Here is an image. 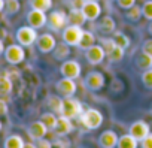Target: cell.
Here are the masks:
<instances>
[{
	"mask_svg": "<svg viewBox=\"0 0 152 148\" xmlns=\"http://www.w3.org/2000/svg\"><path fill=\"white\" fill-rule=\"evenodd\" d=\"M82 112H84V108H82V103L79 100H76L73 97L63 99V106H61L60 115L67 117L70 120H75V118H79L82 115Z\"/></svg>",
	"mask_w": 152,
	"mask_h": 148,
	"instance_id": "6da1fadb",
	"label": "cell"
},
{
	"mask_svg": "<svg viewBox=\"0 0 152 148\" xmlns=\"http://www.w3.org/2000/svg\"><path fill=\"white\" fill-rule=\"evenodd\" d=\"M79 118H81V123L84 124V127H87L88 130H96L103 123V115L99 109H87L82 112V115Z\"/></svg>",
	"mask_w": 152,
	"mask_h": 148,
	"instance_id": "7a4b0ae2",
	"label": "cell"
},
{
	"mask_svg": "<svg viewBox=\"0 0 152 148\" xmlns=\"http://www.w3.org/2000/svg\"><path fill=\"white\" fill-rule=\"evenodd\" d=\"M17 42L23 46H31L36 40H37V32L36 29H33L31 26H23L17 30Z\"/></svg>",
	"mask_w": 152,
	"mask_h": 148,
	"instance_id": "3957f363",
	"label": "cell"
},
{
	"mask_svg": "<svg viewBox=\"0 0 152 148\" xmlns=\"http://www.w3.org/2000/svg\"><path fill=\"white\" fill-rule=\"evenodd\" d=\"M5 58L9 64L12 66H17L20 63L24 61L26 58V51H24V46L20 45V43H12L9 46L5 48Z\"/></svg>",
	"mask_w": 152,
	"mask_h": 148,
	"instance_id": "277c9868",
	"label": "cell"
},
{
	"mask_svg": "<svg viewBox=\"0 0 152 148\" xmlns=\"http://www.w3.org/2000/svg\"><path fill=\"white\" fill-rule=\"evenodd\" d=\"M67 26H69V20L64 11H52L48 15V27L51 30L60 32V30H64Z\"/></svg>",
	"mask_w": 152,
	"mask_h": 148,
	"instance_id": "5b68a950",
	"label": "cell"
},
{
	"mask_svg": "<svg viewBox=\"0 0 152 148\" xmlns=\"http://www.w3.org/2000/svg\"><path fill=\"white\" fill-rule=\"evenodd\" d=\"M82 27L79 26H72L69 24L64 30H63V42H66L70 46H78L81 36H82Z\"/></svg>",
	"mask_w": 152,
	"mask_h": 148,
	"instance_id": "8992f818",
	"label": "cell"
},
{
	"mask_svg": "<svg viewBox=\"0 0 152 148\" xmlns=\"http://www.w3.org/2000/svg\"><path fill=\"white\" fill-rule=\"evenodd\" d=\"M60 73L64 78L78 80L81 77V64L76 60H64L60 66Z\"/></svg>",
	"mask_w": 152,
	"mask_h": 148,
	"instance_id": "52a82bcc",
	"label": "cell"
},
{
	"mask_svg": "<svg viewBox=\"0 0 152 148\" xmlns=\"http://www.w3.org/2000/svg\"><path fill=\"white\" fill-rule=\"evenodd\" d=\"M55 88H57L58 94H61L63 97H73L75 93H76V82L72 78L63 77V80H60L55 84Z\"/></svg>",
	"mask_w": 152,
	"mask_h": 148,
	"instance_id": "ba28073f",
	"label": "cell"
},
{
	"mask_svg": "<svg viewBox=\"0 0 152 148\" xmlns=\"http://www.w3.org/2000/svg\"><path fill=\"white\" fill-rule=\"evenodd\" d=\"M36 46H37V49L40 52L48 54V52H52L54 51V48L57 46V40H55V38L51 33H43V35H40L37 38Z\"/></svg>",
	"mask_w": 152,
	"mask_h": 148,
	"instance_id": "9c48e42d",
	"label": "cell"
},
{
	"mask_svg": "<svg viewBox=\"0 0 152 148\" xmlns=\"http://www.w3.org/2000/svg\"><path fill=\"white\" fill-rule=\"evenodd\" d=\"M149 133H151V126H149L146 121H143V120L134 121V123L130 126V135L134 136L139 142H142Z\"/></svg>",
	"mask_w": 152,
	"mask_h": 148,
	"instance_id": "30bf717a",
	"label": "cell"
},
{
	"mask_svg": "<svg viewBox=\"0 0 152 148\" xmlns=\"http://www.w3.org/2000/svg\"><path fill=\"white\" fill-rule=\"evenodd\" d=\"M85 85L91 91H99L104 87V77L102 72H90L85 77Z\"/></svg>",
	"mask_w": 152,
	"mask_h": 148,
	"instance_id": "8fae6325",
	"label": "cell"
},
{
	"mask_svg": "<svg viewBox=\"0 0 152 148\" xmlns=\"http://www.w3.org/2000/svg\"><path fill=\"white\" fill-rule=\"evenodd\" d=\"M82 12H84L87 21H96L102 15V6L97 0H87L82 8Z\"/></svg>",
	"mask_w": 152,
	"mask_h": 148,
	"instance_id": "7c38bea8",
	"label": "cell"
},
{
	"mask_svg": "<svg viewBox=\"0 0 152 148\" xmlns=\"http://www.w3.org/2000/svg\"><path fill=\"white\" fill-rule=\"evenodd\" d=\"M27 23L28 26H31L33 29H42L46 23H48V17L43 11H39V9H31L28 14H27Z\"/></svg>",
	"mask_w": 152,
	"mask_h": 148,
	"instance_id": "4fadbf2b",
	"label": "cell"
},
{
	"mask_svg": "<svg viewBox=\"0 0 152 148\" xmlns=\"http://www.w3.org/2000/svg\"><path fill=\"white\" fill-rule=\"evenodd\" d=\"M106 57V51L102 45H93L91 48L85 49V58L90 64H100Z\"/></svg>",
	"mask_w": 152,
	"mask_h": 148,
	"instance_id": "5bb4252c",
	"label": "cell"
},
{
	"mask_svg": "<svg viewBox=\"0 0 152 148\" xmlns=\"http://www.w3.org/2000/svg\"><path fill=\"white\" fill-rule=\"evenodd\" d=\"M46 132H48V127H46V124H45L42 120L31 123V124L28 126V129H27V133H28V136H30L33 141L42 139V138L46 135Z\"/></svg>",
	"mask_w": 152,
	"mask_h": 148,
	"instance_id": "9a60e30c",
	"label": "cell"
},
{
	"mask_svg": "<svg viewBox=\"0 0 152 148\" xmlns=\"http://www.w3.org/2000/svg\"><path fill=\"white\" fill-rule=\"evenodd\" d=\"M118 135L113 130H104L99 136V145L102 148H115L118 145Z\"/></svg>",
	"mask_w": 152,
	"mask_h": 148,
	"instance_id": "2e32d148",
	"label": "cell"
},
{
	"mask_svg": "<svg viewBox=\"0 0 152 148\" xmlns=\"http://www.w3.org/2000/svg\"><path fill=\"white\" fill-rule=\"evenodd\" d=\"M55 133L57 135H60V136H64V135H67V133H70L72 130H73V126H72V120L70 118H67V117H60L58 118V121H57V126H55Z\"/></svg>",
	"mask_w": 152,
	"mask_h": 148,
	"instance_id": "e0dca14e",
	"label": "cell"
},
{
	"mask_svg": "<svg viewBox=\"0 0 152 148\" xmlns=\"http://www.w3.org/2000/svg\"><path fill=\"white\" fill-rule=\"evenodd\" d=\"M67 20H69V24L79 26V27H82L85 24V21H87L82 9H70V12L67 14Z\"/></svg>",
	"mask_w": 152,
	"mask_h": 148,
	"instance_id": "ac0fdd59",
	"label": "cell"
},
{
	"mask_svg": "<svg viewBox=\"0 0 152 148\" xmlns=\"http://www.w3.org/2000/svg\"><path fill=\"white\" fill-rule=\"evenodd\" d=\"M97 27H99V30H100L103 35H112V33L115 32L116 24H115V20H113L112 17L106 15V17H103V18L99 21Z\"/></svg>",
	"mask_w": 152,
	"mask_h": 148,
	"instance_id": "d6986e66",
	"label": "cell"
},
{
	"mask_svg": "<svg viewBox=\"0 0 152 148\" xmlns=\"http://www.w3.org/2000/svg\"><path fill=\"white\" fill-rule=\"evenodd\" d=\"M12 91V80L9 78L8 72L0 73V96H8Z\"/></svg>",
	"mask_w": 152,
	"mask_h": 148,
	"instance_id": "ffe728a7",
	"label": "cell"
},
{
	"mask_svg": "<svg viewBox=\"0 0 152 148\" xmlns=\"http://www.w3.org/2000/svg\"><path fill=\"white\" fill-rule=\"evenodd\" d=\"M52 54H54V58L55 60H60V61L61 60H67L69 55H70V45H67L66 42H61V43H58L54 48Z\"/></svg>",
	"mask_w": 152,
	"mask_h": 148,
	"instance_id": "44dd1931",
	"label": "cell"
},
{
	"mask_svg": "<svg viewBox=\"0 0 152 148\" xmlns=\"http://www.w3.org/2000/svg\"><path fill=\"white\" fill-rule=\"evenodd\" d=\"M93 45H96V36L91 33V32H88V30H84L82 32V36H81V40H79V48L81 49H88V48H91Z\"/></svg>",
	"mask_w": 152,
	"mask_h": 148,
	"instance_id": "7402d4cb",
	"label": "cell"
},
{
	"mask_svg": "<svg viewBox=\"0 0 152 148\" xmlns=\"http://www.w3.org/2000/svg\"><path fill=\"white\" fill-rule=\"evenodd\" d=\"M137 139L134 136H131L130 133L119 136L118 139V148H137Z\"/></svg>",
	"mask_w": 152,
	"mask_h": 148,
	"instance_id": "603a6c76",
	"label": "cell"
},
{
	"mask_svg": "<svg viewBox=\"0 0 152 148\" xmlns=\"http://www.w3.org/2000/svg\"><path fill=\"white\" fill-rule=\"evenodd\" d=\"M26 142L23 141V138L20 135H11L5 139L3 148H24Z\"/></svg>",
	"mask_w": 152,
	"mask_h": 148,
	"instance_id": "cb8c5ba5",
	"label": "cell"
},
{
	"mask_svg": "<svg viewBox=\"0 0 152 148\" xmlns=\"http://www.w3.org/2000/svg\"><path fill=\"white\" fill-rule=\"evenodd\" d=\"M28 5L31 9H39V11H49L52 8V0H28Z\"/></svg>",
	"mask_w": 152,
	"mask_h": 148,
	"instance_id": "d4e9b609",
	"label": "cell"
},
{
	"mask_svg": "<svg viewBox=\"0 0 152 148\" xmlns=\"http://www.w3.org/2000/svg\"><path fill=\"white\" fill-rule=\"evenodd\" d=\"M124 54H125V49L121 48L119 45H116L110 52L106 54V57H107V60H109L110 63H118V61H121V60L124 58Z\"/></svg>",
	"mask_w": 152,
	"mask_h": 148,
	"instance_id": "484cf974",
	"label": "cell"
},
{
	"mask_svg": "<svg viewBox=\"0 0 152 148\" xmlns=\"http://www.w3.org/2000/svg\"><path fill=\"white\" fill-rule=\"evenodd\" d=\"M112 35H113V39H115L116 45H119V46L124 48V49H127V48L130 46L131 40H130V38H128L125 33H122V32H116V30H115Z\"/></svg>",
	"mask_w": 152,
	"mask_h": 148,
	"instance_id": "4316f807",
	"label": "cell"
},
{
	"mask_svg": "<svg viewBox=\"0 0 152 148\" xmlns=\"http://www.w3.org/2000/svg\"><path fill=\"white\" fill-rule=\"evenodd\" d=\"M142 15H143V12H142V6H137V5H134L133 8H130V9L127 11V14H125V18H127L128 21L137 23V21L142 18Z\"/></svg>",
	"mask_w": 152,
	"mask_h": 148,
	"instance_id": "83f0119b",
	"label": "cell"
},
{
	"mask_svg": "<svg viewBox=\"0 0 152 148\" xmlns=\"http://www.w3.org/2000/svg\"><path fill=\"white\" fill-rule=\"evenodd\" d=\"M21 9L20 0H5V11L8 15H15Z\"/></svg>",
	"mask_w": 152,
	"mask_h": 148,
	"instance_id": "f1b7e54d",
	"label": "cell"
},
{
	"mask_svg": "<svg viewBox=\"0 0 152 148\" xmlns=\"http://www.w3.org/2000/svg\"><path fill=\"white\" fill-rule=\"evenodd\" d=\"M40 120L46 124L48 130H54L55 126H57V121H58V118L55 117L54 112H46V114H43V115L40 117Z\"/></svg>",
	"mask_w": 152,
	"mask_h": 148,
	"instance_id": "f546056e",
	"label": "cell"
},
{
	"mask_svg": "<svg viewBox=\"0 0 152 148\" xmlns=\"http://www.w3.org/2000/svg\"><path fill=\"white\" fill-rule=\"evenodd\" d=\"M136 63H137V67H140V69H143V70L151 69V67H152V57H149L148 54L142 52V54L137 57Z\"/></svg>",
	"mask_w": 152,
	"mask_h": 148,
	"instance_id": "4dcf8cb0",
	"label": "cell"
},
{
	"mask_svg": "<svg viewBox=\"0 0 152 148\" xmlns=\"http://www.w3.org/2000/svg\"><path fill=\"white\" fill-rule=\"evenodd\" d=\"M48 106L52 112H61V106H63V99H60L58 96H51L48 99Z\"/></svg>",
	"mask_w": 152,
	"mask_h": 148,
	"instance_id": "1f68e13d",
	"label": "cell"
},
{
	"mask_svg": "<svg viewBox=\"0 0 152 148\" xmlns=\"http://www.w3.org/2000/svg\"><path fill=\"white\" fill-rule=\"evenodd\" d=\"M142 82H143L145 88L152 90V67H151V69H146V70L142 73Z\"/></svg>",
	"mask_w": 152,
	"mask_h": 148,
	"instance_id": "d6a6232c",
	"label": "cell"
},
{
	"mask_svg": "<svg viewBox=\"0 0 152 148\" xmlns=\"http://www.w3.org/2000/svg\"><path fill=\"white\" fill-rule=\"evenodd\" d=\"M142 12H143V17L149 21H152V0H146L142 6Z\"/></svg>",
	"mask_w": 152,
	"mask_h": 148,
	"instance_id": "836d02e7",
	"label": "cell"
},
{
	"mask_svg": "<svg viewBox=\"0 0 152 148\" xmlns=\"http://www.w3.org/2000/svg\"><path fill=\"white\" fill-rule=\"evenodd\" d=\"M102 46L104 48V51H106V54H107V52H110V51L116 46V42H115L113 38H103V39H102Z\"/></svg>",
	"mask_w": 152,
	"mask_h": 148,
	"instance_id": "e575fe53",
	"label": "cell"
},
{
	"mask_svg": "<svg viewBox=\"0 0 152 148\" xmlns=\"http://www.w3.org/2000/svg\"><path fill=\"white\" fill-rule=\"evenodd\" d=\"M116 2H118V6L125 11H128L130 8H133L136 5V0H116Z\"/></svg>",
	"mask_w": 152,
	"mask_h": 148,
	"instance_id": "d590c367",
	"label": "cell"
},
{
	"mask_svg": "<svg viewBox=\"0 0 152 148\" xmlns=\"http://www.w3.org/2000/svg\"><path fill=\"white\" fill-rule=\"evenodd\" d=\"M142 52H145V54H148L149 57H152V39H146V40L143 42Z\"/></svg>",
	"mask_w": 152,
	"mask_h": 148,
	"instance_id": "8d00e7d4",
	"label": "cell"
},
{
	"mask_svg": "<svg viewBox=\"0 0 152 148\" xmlns=\"http://www.w3.org/2000/svg\"><path fill=\"white\" fill-rule=\"evenodd\" d=\"M87 0H69V6L70 9H82Z\"/></svg>",
	"mask_w": 152,
	"mask_h": 148,
	"instance_id": "74e56055",
	"label": "cell"
},
{
	"mask_svg": "<svg viewBox=\"0 0 152 148\" xmlns=\"http://www.w3.org/2000/svg\"><path fill=\"white\" fill-rule=\"evenodd\" d=\"M36 147L37 148H52V142L48 141V139H45V138H42V139H37Z\"/></svg>",
	"mask_w": 152,
	"mask_h": 148,
	"instance_id": "f35d334b",
	"label": "cell"
},
{
	"mask_svg": "<svg viewBox=\"0 0 152 148\" xmlns=\"http://www.w3.org/2000/svg\"><path fill=\"white\" fill-rule=\"evenodd\" d=\"M142 148H152V132L142 141Z\"/></svg>",
	"mask_w": 152,
	"mask_h": 148,
	"instance_id": "ab89813d",
	"label": "cell"
},
{
	"mask_svg": "<svg viewBox=\"0 0 152 148\" xmlns=\"http://www.w3.org/2000/svg\"><path fill=\"white\" fill-rule=\"evenodd\" d=\"M6 114H8V103L3 99H0V115H6Z\"/></svg>",
	"mask_w": 152,
	"mask_h": 148,
	"instance_id": "60d3db41",
	"label": "cell"
},
{
	"mask_svg": "<svg viewBox=\"0 0 152 148\" xmlns=\"http://www.w3.org/2000/svg\"><path fill=\"white\" fill-rule=\"evenodd\" d=\"M6 72H8V75H9L11 80H17V78L20 77V72H18L17 69H14V67H12V69H8Z\"/></svg>",
	"mask_w": 152,
	"mask_h": 148,
	"instance_id": "b9f144b4",
	"label": "cell"
},
{
	"mask_svg": "<svg viewBox=\"0 0 152 148\" xmlns=\"http://www.w3.org/2000/svg\"><path fill=\"white\" fill-rule=\"evenodd\" d=\"M5 54V45H3V40L0 39V55Z\"/></svg>",
	"mask_w": 152,
	"mask_h": 148,
	"instance_id": "7bdbcfd3",
	"label": "cell"
},
{
	"mask_svg": "<svg viewBox=\"0 0 152 148\" xmlns=\"http://www.w3.org/2000/svg\"><path fill=\"white\" fill-rule=\"evenodd\" d=\"M24 148H37L34 144H31V142H26V145H24Z\"/></svg>",
	"mask_w": 152,
	"mask_h": 148,
	"instance_id": "ee69618b",
	"label": "cell"
},
{
	"mask_svg": "<svg viewBox=\"0 0 152 148\" xmlns=\"http://www.w3.org/2000/svg\"><path fill=\"white\" fill-rule=\"evenodd\" d=\"M5 9V0H0V12Z\"/></svg>",
	"mask_w": 152,
	"mask_h": 148,
	"instance_id": "f6af8a7d",
	"label": "cell"
},
{
	"mask_svg": "<svg viewBox=\"0 0 152 148\" xmlns=\"http://www.w3.org/2000/svg\"><path fill=\"white\" fill-rule=\"evenodd\" d=\"M148 33L152 36V21H151V23H149V26H148Z\"/></svg>",
	"mask_w": 152,
	"mask_h": 148,
	"instance_id": "bcb514c9",
	"label": "cell"
},
{
	"mask_svg": "<svg viewBox=\"0 0 152 148\" xmlns=\"http://www.w3.org/2000/svg\"><path fill=\"white\" fill-rule=\"evenodd\" d=\"M0 130H2V121H0Z\"/></svg>",
	"mask_w": 152,
	"mask_h": 148,
	"instance_id": "7dc6e473",
	"label": "cell"
},
{
	"mask_svg": "<svg viewBox=\"0 0 152 148\" xmlns=\"http://www.w3.org/2000/svg\"><path fill=\"white\" fill-rule=\"evenodd\" d=\"M151 114H152V105H151Z\"/></svg>",
	"mask_w": 152,
	"mask_h": 148,
	"instance_id": "c3c4849f",
	"label": "cell"
},
{
	"mask_svg": "<svg viewBox=\"0 0 152 148\" xmlns=\"http://www.w3.org/2000/svg\"><path fill=\"white\" fill-rule=\"evenodd\" d=\"M97 2H99V0H97Z\"/></svg>",
	"mask_w": 152,
	"mask_h": 148,
	"instance_id": "681fc988",
	"label": "cell"
}]
</instances>
